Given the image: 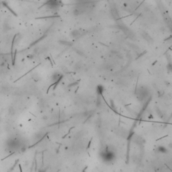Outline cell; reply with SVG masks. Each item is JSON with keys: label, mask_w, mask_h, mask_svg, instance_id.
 <instances>
[{"label": "cell", "mask_w": 172, "mask_h": 172, "mask_svg": "<svg viewBox=\"0 0 172 172\" xmlns=\"http://www.w3.org/2000/svg\"><path fill=\"white\" fill-rule=\"evenodd\" d=\"M46 5L51 10H55L58 8L61 5L60 0H49Z\"/></svg>", "instance_id": "cell-1"}]
</instances>
